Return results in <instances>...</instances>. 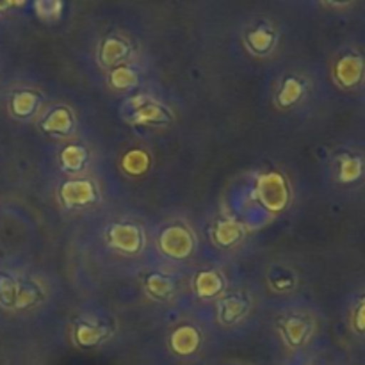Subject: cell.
Returning a JSON list of instances; mask_svg holds the SVG:
<instances>
[{
	"mask_svg": "<svg viewBox=\"0 0 365 365\" xmlns=\"http://www.w3.org/2000/svg\"><path fill=\"white\" fill-rule=\"evenodd\" d=\"M331 77L335 84L346 91L365 88V50L360 46H348L339 52L331 66Z\"/></svg>",
	"mask_w": 365,
	"mask_h": 365,
	"instance_id": "1",
	"label": "cell"
},
{
	"mask_svg": "<svg viewBox=\"0 0 365 365\" xmlns=\"http://www.w3.org/2000/svg\"><path fill=\"white\" fill-rule=\"evenodd\" d=\"M334 180L341 187L362 189L365 187V148L339 150L334 155Z\"/></svg>",
	"mask_w": 365,
	"mask_h": 365,
	"instance_id": "2",
	"label": "cell"
},
{
	"mask_svg": "<svg viewBox=\"0 0 365 365\" xmlns=\"http://www.w3.org/2000/svg\"><path fill=\"white\" fill-rule=\"evenodd\" d=\"M259 195H260V200L266 203L267 209L271 210L284 209L289 196L284 178L277 173H269L266 175V177L260 178Z\"/></svg>",
	"mask_w": 365,
	"mask_h": 365,
	"instance_id": "3",
	"label": "cell"
},
{
	"mask_svg": "<svg viewBox=\"0 0 365 365\" xmlns=\"http://www.w3.org/2000/svg\"><path fill=\"white\" fill-rule=\"evenodd\" d=\"M110 245L127 253H135L141 248V232L132 225H116L109 232Z\"/></svg>",
	"mask_w": 365,
	"mask_h": 365,
	"instance_id": "4",
	"label": "cell"
},
{
	"mask_svg": "<svg viewBox=\"0 0 365 365\" xmlns=\"http://www.w3.org/2000/svg\"><path fill=\"white\" fill-rule=\"evenodd\" d=\"M246 43H248L250 50L262 56V53L269 52L277 43V31L269 24H260L253 27L252 31H248Z\"/></svg>",
	"mask_w": 365,
	"mask_h": 365,
	"instance_id": "5",
	"label": "cell"
},
{
	"mask_svg": "<svg viewBox=\"0 0 365 365\" xmlns=\"http://www.w3.org/2000/svg\"><path fill=\"white\" fill-rule=\"evenodd\" d=\"M130 52L127 39L120 38V36H109L102 41L100 46V59L106 66H114V64L121 63L125 57Z\"/></svg>",
	"mask_w": 365,
	"mask_h": 365,
	"instance_id": "6",
	"label": "cell"
},
{
	"mask_svg": "<svg viewBox=\"0 0 365 365\" xmlns=\"http://www.w3.org/2000/svg\"><path fill=\"white\" fill-rule=\"evenodd\" d=\"M163 248L171 257H187V253L192 250L191 235L182 228H170L163 235Z\"/></svg>",
	"mask_w": 365,
	"mask_h": 365,
	"instance_id": "7",
	"label": "cell"
},
{
	"mask_svg": "<svg viewBox=\"0 0 365 365\" xmlns=\"http://www.w3.org/2000/svg\"><path fill=\"white\" fill-rule=\"evenodd\" d=\"M66 205H84L95 198V189L89 182L77 180V182H68L61 191Z\"/></svg>",
	"mask_w": 365,
	"mask_h": 365,
	"instance_id": "8",
	"label": "cell"
},
{
	"mask_svg": "<svg viewBox=\"0 0 365 365\" xmlns=\"http://www.w3.org/2000/svg\"><path fill=\"white\" fill-rule=\"evenodd\" d=\"M348 323L349 330L356 335V337L365 339V287L360 289L351 299L348 312Z\"/></svg>",
	"mask_w": 365,
	"mask_h": 365,
	"instance_id": "9",
	"label": "cell"
},
{
	"mask_svg": "<svg viewBox=\"0 0 365 365\" xmlns=\"http://www.w3.org/2000/svg\"><path fill=\"white\" fill-rule=\"evenodd\" d=\"M200 337L196 334V330H192V328H180L171 337V346H173V349L178 355H191L192 351H196Z\"/></svg>",
	"mask_w": 365,
	"mask_h": 365,
	"instance_id": "10",
	"label": "cell"
},
{
	"mask_svg": "<svg viewBox=\"0 0 365 365\" xmlns=\"http://www.w3.org/2000/svg\"><path fill=\"white\" fill-rule=\"evenodd\" d=\"M34 13L43 21H57L63 14L64 0H32Z\"/></svg>",
	"mask_w": 365,
	"mask_h": 365,
	"instance_id": "11",
	"label": "cell"
},
{
	"mask_svg": "<svg viewBox=\"0 0 365 365\" xmlns=\"http://www.w3.org/2000/svg\"><path fill=\"white\" fill-rule=\"evenodd\" d=\"M285 331L292 344H303L312 334V323L307 319H291L285 327Z\"/></svg>",
	"mask_w": 365,
	"mask_h": 365,
	"instance_id": "12",
	"label": "cell"
},
{
	"mask_svg": "<svg viewBox=\"0 0 365 365\" xmlns=\"http://www.w3.org/2000/svg\"><path fill=\"white\" fill-rule=\"evenodd\" d=\"M305 93V86H303L302 81L298 78H289L284 84L280 93V103L282 106H292L294 102H298L299 98Z\"/></svg>",
	"mask_w": 365,
	"mask_h": 365,
	"instance_id": "13",
	"label": "cell"
},
{
	"mask_svg": "<svg viewBox=\"0 0 365 365\" xmlns=\"http://www.w3.org/2000/svg\"><path fill=\"white\" fill-rule=\"evenodd\" d=\"M36 106H38V96L32 95V93H18L11 103L14 114H18V116H29V114L34 113Z\"/></svg>",
	"mask_w": 365,
	"mask_h": 365,
	"instance_id": "14",
	"label": "cell"
},
{
	"mask_svg": "<svg viewBox=\"0 0 365 365\" xmlns=\"http://www.w3.org/2000/svg\"><path fill=\"white\" fill-rule=\"evenodd\" d=\"M45 128L50 132H56V134H64L71 128V118L68 114V110H56V113L50 114L45 121Z\"/></svg>",
	"mask_w": 365,
	"mask_h": 365,
	"instance_id": "15",
	"label": "cell"
},
{
	"mask_svg": "<svg viewBox=\"0 0 365 365\" xmlns=\"http://www.w3.org/2000/svg\"><path fill=\"white\" fill-rule=\"evenodd\" d=\"M86 160V150L81 146H68L63 152V166L68 171H78Z\"/></svg>",
	"mask_w": 365,
	"mask_h": 365,
	"instance_id": "16",
	"label": "cell"
},
{
	"mask_svg": "<svg viewBox=\"0 0 365 365\" xmlns=\"http://www.w3.org/2000/svg\"><path fill=\"white\" fill-rule=\"evenodd\" d=\"M196 285H198V292L202 296H212L221 289V280L216 273H202Z\"/></svg>",
	"mask_w": 365,
	"mask_h": 365,
	"instance_id": "17",
	"label": "cell"
},
{
	"mask_svg": "<svg viewBox=\"0 0 365 365\" xmlns=\"http://www.w3.org/2000/svg\"><path fill=\"white\" fill-rule=\"evenodd\" d=\"M110 81L116 88H130V86H135L138 82V75L132 68L127 66H120L110 73Z\"/></svg>",
	"mask_w": 365,
	"mask_h": 365,
	"instance_id": "18",
	"label": "cell"
},
{
	"mask_svg": "<svg viewBox=\"0 0 365 365\" xmlns=\"http://www.w3.org/2000/svg\"><path fill=\"white\" fill-rule=\"evenodd\" d=\"M166 120L164 110L155 106H146L135 109V121L138 123H159V121Z\"/></svg>",
	"mask_w": 365,
	"mask_h": 365,
	"instance_id": "19",
	"label": "cell"
},
{
	"mask_svg": "<svg viewBox=\"0 0 365 365\" xmlns=\"http://www.w3.org/2000/svg\"><path fill=\"white\" fill-rule=\"evenodd\" d=\"M123 166L128 173H143L148 168V157L143 152H130L123 160Z\"/></svg>",
	"mask_w": 365,
	"mask_h": 365,
	"instance_id": "20",
	"label": "cell"
},
{
	"mask_svg": "<svg viewBox=\"0 0 365 365\" xmlns=\"http://www.w3.org/2000/svg\"><path fill=\"white\" fill-rule=\"evenodd\" d=\"M241 237V228L235 223H221L216 230V239L221 245H232Z\"/></svg>",
	"mask_w": 365,
	"mask_h": 365,
	"instance_id": "21",
	"label": "cell"
},
{
	"mask_svg": "<svg viewBox=\"0 0 365 365\" xmlns=\"http://www.w3.org/2000/svg\"><path fill=\"white\" fill-rule=\"evenodd\" d=\"M103 331L96 327H89V324H82L77 330V339L82 346H93L102 339Z\"/></svg>",
	"mask_w": 365,
	"mask_h": 365,
	"instance_id": "22",
	"label": "cell"
},
{
	"mask_svg": "<svg viewBox=\"0 0 365 365\" xmlns=\"http://www.w3.org/2000/svg\"><path fill=\"white\" fill-rule=\"evenodd\" d=\"M146 285H148V291L152 292L153 296H157V298H166V296L171 292L170 280H166V278L160 277V274H153V277H150L148 284Z\"/></svg>",
	"mask_w": 365,
	"mask_h": 365,
	"instance_id": "23",
	"label": "cell"
},
{
	"mask_svg": "<svg viewBox=\"0 0 365 365\" xmlns=\"http://www.w3.org/2000/svg\"><path fill=\"white\" fill-rule=\"evenodd\" d=\"M16 284H13V282L7 280V278H2V280H0V302H2L4 305H11V303L16 302Z\"/></svg>",
	"mask_w": 365,
	"mask_h": 365,
	"instance_id": "24",
	"label": "cell"
},
{
	"mask_svg": "<svg viewBox=\"0 0 365 365\" xmlns=\"http://www.w3.org/2000/svg\"><path fill=\"white\" fill-rule=\"evenodd\" d=\"M242 310H245V305H242L239 299H227V302H225V310H223L225 319L234 321L235 317L241 316Z\"/></svg>",
	"mask_w": 365,
	"mask_h": 365,
	"instance_id": "25",
	"label": "cell"
},
{
	"mask_svg": "<svg viewBox=\"0 0 365 365\" xmlns=\"http://www.w3.org/2000/svg\"><path fill=\"white\" fill-rule=\"evenodd\" d=\"M323 2L330 7H346L355 2V0H323Z\"/></svg>",
	"mask_w": 365,
	"mask_h": 365,
	"instance_id": "26",
	"label": "cell"
},
{
	"mask_svg": "<svg viewBox=\"0 0 365 365\" xmlns=\"http://www.w3.org/2000/svg\"><path fill=\"white\" fill-rule=\"evenodd\" d=\"M13 6V0H0V13H6V11H9Z\"/></svg>",
	"mask_w": 365,
	"mask_h": 365,
	"instance_id": "27",
	"label": "cell"
},
{
	"mask_svg": "<svg viewBox=\"0 0 365 365\" xmlns=\"http://www.w3.org/2000/svg\"><path fill=\"white\" fill-rule=\"evenodd\" d=\"M13 2H14V7H21L27 0H13Z\"/></svg>",
	"mask_w": 365,
	"mask_h": 365,
	"instance_id": "28",
	"label": "cell"
}]
</instances>
